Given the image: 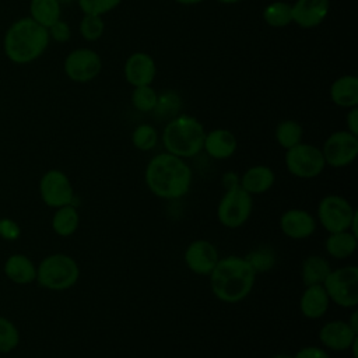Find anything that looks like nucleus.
I'll list each match as a JSON object with an SVG mask.
<instances>
[{
	"label": "nucleus",
	"mask_w": 358,
	"mask_h": 358,
	"mask_svg": "<svg viewBox=\"0 0 358 358\" xmlns=\"http://www.w3.org/2000/svg\"><path fill=\"white\" fill-rule=\"evenodd\" d=\"M144 179L154 196L165 200H176L190 190L192 169L183 158L165 151L154 155L148 161Z\"/></svg>",
	"instance_id": "obj_1"
},
{
	"label": "nucleus",
	"mask_w": 358,
	"mask_h": 358,
	"mask_svg": "<svg viewBox=\"0 0 358 358\" xmlns=\"http://www.w3.org/2000/svg\"><path fill=\"white\" fill-rule=\"evenodd\" d=\"M50 42L45 27L31 17H21L13 21L3 35L4 56L14 64L24 66L38 60Z\"/></svg>",
	"instance_id": "obj_2"
},
{
	"label": "nucleus",
	"mask_w": 358,
	"mask_h": 358,
	"mask_svg": "<svg viewBox=\"0 0 358 358\" xmlns=\"http://www.w3.org/2000/svg\"><path fill=\"white\" fill-rule=\"evenodd\" d=\"M256 275L245 257L227 256L210 273L211 291L221 302L238 303L252 292Z\"/></svg>",
	"instance_id": "obj_3"
},
{
	"label": "nucleus",
	"mask_w": 358,
	"mask_h": 358,
	"mask_svg": "<svg viewBox=\"0 0 358 358\" xmlns=\"http://www.w3.org/2000/svg\"><path fill=\"white\" fill-rule=\"evenodd\" d=\"M206 130L201 122L190 115L173 116L162 130V144L166 152L179 158H193L203 151Z\"/></svg>",
	"instance_id": "obj_4"
},
{
	"label": "nucleus",
	"mask_w": 358,
	"mask_h": 358,
	"mask_svg": "<svg viewBox=\"0 0 358 358\" xmlns=\"http://www.w3.org/2000/svg\"><path fill=\"white\" fill-rule=\"evenodd\" d=\"M80 278L78 263L66 253H52L36 264L35 281L49 291H66Z\"/></svg>",
	"instance_id": "obj_5"
},
{
	"label": "nucleus",
	"mask_w": 358,
	"mask_h": 358,
	"mask_svg": "<svg viewBox=\"0 0 358 358\" xmlns=\"http://www.w3.org/2000/svg\"><path fill=\"white\" fill-rule=\"evenodd\" d=\"M323 287L330 302L341 308H355L358 303V267L350 264L331 270L323 281Z\"/></svg>",
	"instance_id": "obj_6"
},
{
	"label": "nucleus",
	"mask_w": 358,
	"mask_h": 358,
	"mask_svg": "<svg viewBox=\"0 0 358 358\" xmlns=\"http://www.w3.org/2000/svg\"><path fill=\"white\" fill-rule=\"evenodd\" d=\"M253 210V197L239 185L227 189L217 206V218L221 225L229 229L242 227Z\"/></svg>",
	"instance_id": "obj_7"
},
{
	"label": "nucleus",
	"mask_w": 358,
	"mask_h": 358,
	"mask_svg": "<svg viewBox=\"0 0 358 358\" xmlns=\"http://www.w3.org/2000/svg\"><path fill=\"white\" fill-rule=\"evenodd\" d=\"M284 162L287 171L299 179H313L326 166L322 150L308 143H299L285 150Z\"/></svg>",
	"instance_id": "obj_8"
},
{
	"label": "nucleus",
	"mask_w": 358,
	"mask_h": 358,
	"mask_svg": "<svg viewBox=\"0 0 358 358\" xmlns=\"http://www.w3.org/2000/svg\"><path fill=\"white\" fill-rule=\"evenodd\" d=\"M357 215L352 204L340 194H327L317 204V220L329 234L350 229Z\"/></svg>",
	"instance_id": "obj_9"
},
{
	"label": "nucleus",
	"mask_w": 358,
	"mask_h": 358,
	"mask_svg": "<svg viewBox=\"0 0 358 358\" xmlns=\"http://www.w3.org/2000/svg\"><path fill=\"white\" fill-rule=\"evenodd\" d=\"M320 150L326 165L331 168L348 166L358 157V136L348 130H337L324 140Z\"/></svg>",
	"instance_id": "obj_10"
},
{
	"label": "nucleus",
	"mask_w": 358,
	"mask_h": 358,
	"mask_svg": "<svg viewBox=\"0 0 358 358\" xmlns=\"http://www.w3.org/2000/svg\"><path fill=\"white\" fill-rule=\"evenodd\" d=\"M39 196L50 208L74 204V189L69 176L60 169H49L39 179Z\"/></svg>",
	"instance_id": "obj_11"
},
{
	"label": "nucleus",
	"mask_w": 358,
	"mask_h": 358,
	"mask_svg": "<svg viewBox=\"0 0 358 358\" xmlns=\"http://www.w3.org/2000/svg\"><path fill=\"white\" fill-rule=\"evenodd\" d=\"M64 74L74 83H90L96 78L102 70L101 56L90 48L71 50L63 63Z\"/></svg>",
	"instance_id": "obj_12"
},
{
	"label": "nucleus",
	"mask_w": 358,
	"mask_h": 358,
	"mask_svg": "<svg viewBox=\"0 0 358 358\" xmlns=\"http://www.w3.org/2000/svg\"><path fill=\"white\" fill-rule=\"evenodd\" d=\"M185 263L190 271L199 275H210L220 260L217 248L206 239L190 242L183 255Z\"/></svg>",
	"instance_id": "obj_13"
},
{
	"label": "nucleus",
	"mask_w": 358,
	"mask_h": 358,
	"mask_svg": "<svg viewBox=\"0 0 358 358\" xmlns=\"http://www.w3.org/2000/svg\"><path fill=\"white\" fill-rule=\"evenodd\" d=\"M358 338L347 320H330L324 323L319 330L320 344L331 351H348L351 344Z\"/></svg>",
	"instance_id": "obj_14"
},
{
	"label": "nucleus",
	"mask_w": 358,
	"mask_h": 358,
	"mask_svg": "<svg viewBox=\"0 0 358 358\" xmlns=\"http://www.w3.org/2000/svg\"><path fill=\"white\" fill-rule=\"evenodd\" d=\"M123 73L126 81L133 87L151 85L157 74V64L148 53L134 52L127 57Z\"/></svg>",
	"instance_id": "obj_15"
},
{
	"label": "nucleus",
	"mask_w": 358,
	"mask_h": 358,
	"mask_svg": "<svg viewBox=\"0 0 358 358\" xmlns=\"http://www.w3.org/2000/svg\"><path fill=\"white\" fill-rule=\"evenodd\" d=\"M280 229L291 239H305L315 234L316 218L306 210L289 208L280 217Z\"/></svg>",
	"instance_id": "obj_16"
},
{
	"label": "nucleus",
	"mask_w": 358,
	"mask_h": 358,
	"mask_svg": "<svg viewBox=\"0 0 358 358\" xmlns=\"http://www.w3.org/2000/svg\"><path fill=\"white\" fill-rule=\"evenodd\" d=\"M330 8V0H295L291 4L292 22L298 27L309 29L320 25Z\"/></svg>",
	"instance_id": "obj_17"
},
{
	"label": "nucleus",
	"mask_w": 358,
	"mask_h": 358,
	"mask_svg": "<svg viewBox=\"0 0 358 358\" xmlns=\"http://www.w3.org/2000/svg\"><path fill=\"white\" fill-rule=\"evenodd\" d=\"M238 148V140L235 134L228 129H214L206 131L203 150L214 159H227L235 154Z\"/></svg>",
	"instance_id": "obj_18"
},
{
	"label": "nucleus",
	"mask_w": 358,
	"mask_h": 358,
	"mask_svg": "<svg viewBox=\"0 0 358 358\" xmlns=\"http://www.w3.org/2000/svg\"><path fill=\"white\" fill-rule=\"evenodd\" d=\"M330 299L323 284L305 287L299 298V310L306 319H320L329 310Z\"/></svg>",
	"instance_id": "obj_19"
},
{
	"label": "nucleus",
	"mask_w": 358,
	"mask_h": 358,
	"mask_svg": "<svg viewBox=\"0 0 358 358\" xmlns=\"http://www.w3.org/2000/svg\"><path fill=\"white\" fill-rule=\"evenodd\" d=\"M3 271L6 277L17 285H28L36 278V264L31 257L22 253L10 255L3 264Z\"/></svg>",
	"instance_id": "obj_20"
},
{
	"label": "nucleus",
	"mask_w": 358,
	"mask_h": 358,
	"mask_svg": "<svg viewBox=\"0 0 358 358\" xmlns=\"http://www.w3.org/2000/svg\"><path fill=\"white\" fill-rule=\"evenodd\" d=\"M274 182V171L267 165H253L239 178V186L252 196L266 193L273 187Z\"/></svg>",
	"instance_id": "obj_21"
},
{
	"label": "nucleus",
	"mask_w": 358,
	"mask_h": 358,
	"mask_svg": "<svg viewBox=\"0 0 358 358\" xmlns=\"http://www.w3.org/2000/svg\"><path fill=\"white\" fill-rule=\"evenodd\" d=\"M330 99L340 108L358 106V77L344 74L336 78L330 85Z\"/></svg>",
	"instance_id": "obj_22"
},
{
	"label": "nucleus",
	"mask_w": 358,
	"mask_h": 358,
	"mask_svg": "<svg viewBox=\"0 0 358 358\" xmlns=\"http://www.w3.org/2000/svg\"><path fill=\"white\" fill-rule=\"evenodd\" d=\"M358 246V236L354 235L351 231H338L331 232L324 241L326 252L338 260L348 259L352 256Z\"/></svg>",
	"instance_id": "obj_23"
},
{
	"label": "nucleus",
	"mask_w": 358,
	"mask_h": 358,
	"mask_svg": "<svg viewBox=\"0 0 358 358\" xmlns=\"http://www.w3.org/2000/svg\"><path fill=\"white\" fill-rule=\"evenodd\" d=\"M52 229L56 235L67 238L71 236L80 225V214L74 204H67L55 208V214L50 221Z\"/></svg>",
	"instance_id": "obj_24"
},
{
	"label": "nucleus",
	"mask_w": 358,
	"mask_h": 358,
	"mask_svg": "<svg viewBox=\"0 0 358 358\" xmlns=\"http://www.w3.org/2000/svg\"><path fill=\"white\" fill-rule=\"evenodd\" d=\"M28 10V17L46 29L62 18V4L57 0H29Z\"/></svg>",
	"instance_id": "obj_25"
},
{
	"label": "nucleus",
	"mask_w": 358,
	"mask_h": 358,
	"mask_svg": "<svg viewBox=\"0 0 358 358\" xmlns=\"http://www.w3.org/2000/svg\"><path fill=\"white\" fill-rule=\"evenodd\" d=\"M331 271V266L327 259L319 255H310L302 262L301 267V280L308 285H315V284H323L329 273Z\"/></svg>",
	"instance_id": "obj_26"
},
{
	"label": "nucleus",
	"mask_w": 358,
	"mask_h": 358,
	"mask_svg": "<svg viewBox=\"0 0 358 358\" xmlns=\"http://www.w3.org/2000/svg\"><path fill=\"white\" fill-rule=\"evenodd\" d=\"M275 140L277 143L284 148L288 150L299 143H302V136H303V129L302 126L294 120V119H285L280 122L275 127Z\"/></svg>",
	"instance_id": "obj_27"
},
{
	"label": "nucleus",
	"mask_w": 358,
	"mask_h": 358,
	"mask_svg": "<svg viewBox=\"0 0 358 358\" xmlns=\"http://www.w3.org/2000/svg\"><path fill=\"white\" fill-rule=\"evenodd\" d=\"M263 20L273 28H284L292 22L291 4L287 1H273L263 10Z\"/></svg>",
	"instance_id": "obj_28"
},
{
	"label": "nucleus",
	"mask_w": 358,
	"mask_h": 358,
	"mask_svg": "<svg viewBox=\"0 0 358 358\" xmlns=\"http://www.w3.org/2000/svg\"><path fill=\"white\" fill-rule=\"evenodd\" d=\"M246 262L252 266L255 273H264L274 267L277 262L275 250L270 245H259L245 256Z\"/></svg>",
	"instance_id": "obj_29"
},
{
	"label": "nucleus",
	"mask_w": 358,
	"mask_h": 358,
	"mask_svg": "<svg viewBox=\"0 0 358 358\" xmlns=\"http://www.w3.org/2000/svg\"><path fill=\"white\" fill-rule=\"evenodd\" d=\"M20 338V330L15 323L6 316H0V354H8L15 350Z\"/></svg>",
	"instance_id": "obj_30"
},
{
	"label": "nucleus",
	"mask_w": 358,
	"mask_h": 358,
	"mask_svg": "<svg viewBox=\"0 0 358 358\" xmlns=\"http://www.w3.org/2000/svg\"><path fill=\"white\" fill-rule=\"evenodd\" d=\"M158 102V94L151 85L134 87L131 92V105L138 112H152Z\"/></svg>",
	"instance_id": "obj_31"
},
{
	"label": "nucleus",
	"mask_w": 358,
	"mask_h": 358,
	"mask_svg": "<svg viewBox=\"0 0 358 358\" xmlns=\"http://www.w3.org/2000/svg\"><path fill=\"white\" fill-rule=\"evenodd\" d=\"M131 143L140 151H151L158 144V131L151 124H138L131 133Z\"/></svg>",
	"instance_id": "obj_32"
},
{
	"label": "nucleus",
	"mask_w": 358,
	"mask_h": 358,
	"mask_svg": "<svg viewBox=\"0 0 358 358\" xmlns=\"http://www.w3.org/2000/svg\"><path fill=\"white\" fill-rule=\"evenodd\" d=\"M78 31L80 35L88 41V42H94L98 41L103 31H105V24L101 15H91V14H84V17L80 21L78 25Z\"/></svg>",
	"instance_id": "obj_33"
},
{
	"label": "nucleus",
	"mask_w": 358,
	"mask_h": 358,
	"mask_svg": "<svg viewBox=\"0 0 358 358\" xmlns=\"http://www.w3.org/2000/svg\"><path fill=\"white\" fill-rule=\"evenodd\" d=\"M77 3L84 14L102 17L103 14L116 8L122 0H77Z\"/></svg>",
	"instance_id": "obj_34"
},
{
	"label": "nucleus",
	"mask_w": 358,
	"mask_h": 358,
	"mask_svg": "<svg viewBox=\"0 0 358 358\" xmlns=\"http://www.w3.org/2000/svg\"><path fill=\"white\" fill-rule=\"evenodd\" d=\"M20 236H21L20 224L10 217H1L0 218V238L7 242H14Z\"/></svg>",
	"instance_id": "obj_35"
},
{
	"label": "nucleus",
	"mask_w": 358,
	"mask_h": 358,
	"mask_svg": "<svg viewBox=\"0 0 358 358\" xmlns=\"http://www.w3.org/2000/svg\"><path fill=\"white\" fill-rule=\"evenodd\" d=\"M48 32H49V38L57 43H64L71 38V28L62 18L56 21L52 27H49Z\"/></svg>",
	"instance_id": "obj_36"
},
{
	"label": "nucleus",
	"mask_w": 358,
	"mask_h": 358,
	"mask_svg": "<svg viewBox=\"0 0 358 358\" xmlns=\"http://www.w3.org/2000/svg\"><path fill=\"white\" fill-rule=\"evenodd\" d=\"M292 358H331L330 354L322 348V347H316V345H306L302 347L301 350H298Z\"/></svg>",
	"instance_id": "obj_37"
},
{
	"label": "nucleus",
	"mask_w": 358,
	"mask_h": 358,
	"mask_svg": "<svg viewBox=\"0 0 358 358\" xmlns=\"http://www.w3.org/2000/svg\"><path fill=\"white\" fill-rule=\"evenodd\" d=\"M345 124H347L345 130L358 136V106H352L348 109L345 116Z\"/></svg>",
	"instance_id": "obj_38"
},
{
	"label": "nucleus",
	"mask_w": 358,
	"mask_h": 358,
	"mask_svg": "<svg viewBox=\"0 0 358 358\" xmlns=\"http://www.w3.org/2000/svg\"><path fill=\"white\" fill-rule=\"evenodd\" d=\"M347 323L350 324V327H351L355 333H358V312H357V310H352V313L350 315Z\"/></svg>",
	"instance_id": "obj_39"
},
{
	"label": "nucleus",
	"mask_w": 358,
	"mask_h": 358,
	"mask_svg": "<svg viewBox=\"0 0 358 358\" xmlns=\"http://www.w3.org/2000/svg\"><path fill=\"white\" fill-rule=\"evenodd\" d=\"M173 1H176L178 4H182V6H194V4L203 3L204 0H173Z\"/></svg>",
	"instance_id": "obj_40"
},
{
	"label": "nucleus",
	"mask_w": 358,
	"mask_h": 358,
	"mask_svg": "<svg viewBox=\"0 0 358 358\" xmlns=\"http://www.w3.org/2000/svg\"><path fill=\"white\" fill-rule=\"evenodd\" d=\"M215 1H218L221 4H236V3H241L243 0H215Z\"/></svg>",
	"instance_id": "obj_41"
},
{
	"label": "nucleus",
	"mask_w": 358,
	"mask_h": 358,
	"mask_svg": "<svg viewBox=\"0 0 358 358\" xmlns=\"http://www.w3.org/2000/svg\"><path fill=\"white\" fill-rule=\"evenodd\" d=\"M271 358H292V355H289V354H285V352H278V354L273 355Z\"/></svg>",
	"instance_id": "obj_42"
},
{
	"label": "nucleus",
	"mask_w": 358,
	"mask_h": 358,
	"mask_svg": "<svg viewBox=\"0 0 358 358\" xmlns=\"http://www.w3.org/2000/svg\"><path fill=\"white\" fill-rule=\"evenodd\" d=\"M60 4H71V3H74V1H77V0H57Z\"/></svg>",
	"instance_id": "obj_43"
},
{
	"label": "nucleus",
	"mask_w": 358,
	"mask_h": 358,
	"mask_svg": "<svg viewBox=\"0 0 358 358\" xmlns=\"http://www.w3.org/2000/svg\"><path fill=\"white\" fill-rule=\"evenodd\" d=\"M0 358H1V357H0Z\"/></svg>",
	"instance_id": "obj_44"
}]
</instances>
